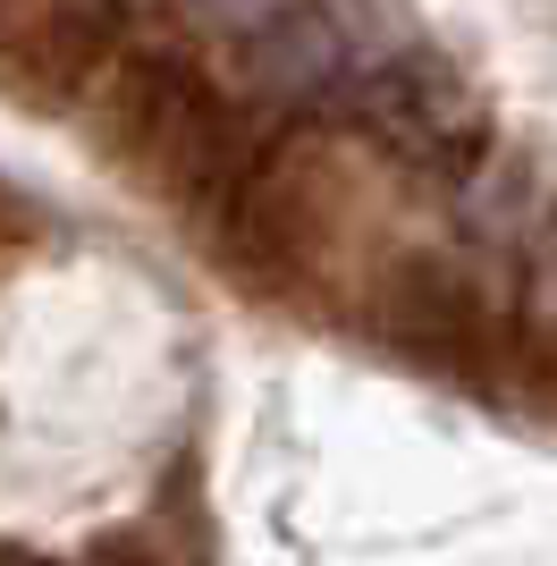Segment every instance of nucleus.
Returning <instances> with one entry per match:
<instances>
[{
    "label": "nucleus",
    "instance_id": "f257e3e1",
    "mask_svg": "<svg viewBox=\"0 0 557 566\" xmlns=\"http://www.w3.org/2000/svg\"><path fill=\"white\" fill-rule=\"evenodd\" d=\"M371 331L389 338L397 355H414L422 373L473 380V389H498V373H507L498 313H490L482 287L464 280L448 254H431V245H406V254L380 262V280H371Z\"/></svg>",
    "mask_w": 557,
    "mask_h": 566
},
{
    "label": "nucleus",
    "instance_id": "f03ea898",
    "mask_svg": "<svg viewBox=\"0 0 557 566\" xmlns=\"http://www.w3.org/2000/svg\"><path fill=\"white\" fill-rule=\"evenodd\" d=\"M220 245H229V271L262 296H287V287L313 280V262L329 254V203L322 178L304 161H254V178L237 187V203L220 212Z\"/></svg>",
    "mask_w": 557,
    "mask_h": 566
},
{
    "label": "nucleus",
    "instance_id": "7ed1b4c3",
    "mask_svg": "<svg viewBox=\"0 0 557 566\" xmlns=\"http://www.w3.org/2000/svg\"><path fill=\"white\" fill-rule=\"evenodd\" d=\"M355 111H364V127L397 161H414V169H473V153H482V118L464 102V85L448 69H431V60H406V51L364 85Z\"/></svg>",
    "mask_w": 557,
    "mask_h": 566
},
{
    "label": "nucleus",
    "instance_id": "20e7f679",
    "mask_svg": "<svg viewBox=\"0 0 557 566\" xmlns=\"http://www.w3.org/2000/svg\"><path fill=\"white\" fill-rule=\"evenodd\" d=\"M254 136H245V111H237L220 85H203L195 94V111L169 127V144L153 153V178H161V195L178 203L186 220H211L220 229V212L237 203V187L254 178Z\"/></svg>",
    "mask_w": 557,
    "mask_h": 566
},
{
    "label": "nucleus",
    "instance_id": "39448f33",
    "mask_svg": "<svg viewBox=\"0 0 557 566\" xmlns=\"http://www.w3.org/2000/svg\"><path fill=\"white\" fill-rule=\"evenodd\" d=\"M203 85H211V76H195L178 51H127L118 76H111V94H102V153L153 169V153H161L169 127L195 111Z\"/></svg>",
    "mask_w": 557,
    "mask_h": 566
},
{
    "label": "nucleus",
    "instance_id": "423d86ee",
    "mask_svg": "<svg viewBox=\"0 0 557 566\" xmlns=\"http://www.w3.org/2000/svg\"><path fill=\"white\" fill-rule=\"evenodd\" d=\"M245 60H254V85L262 102H278V111H313V102L338 94V76H347V34H338V18L329 9H313V0H296L287 18H271L262 34H245Z\"/></svg>",
    "mask_w": 557,
    "mask_h": 566
},
{
    "label": "nucleus",
    "instance_id": "0eeeda50",
    "mask_svg": "<svg viewBox=\"0 0 557 566\" xmlns=\"http://www.w3.org/2000/svg\"><path fill=\"white\" fill-rule=\"evenodd\" d=\"M111 51H118V9L111 0H51V18L34 25V34H18V85L69 102Z\"/></svg>",
    "mask_w": 557,
    "mask_h": 566
},
{
    "label": "nucleus",
    "instance_id": "6e6552de",
    "mask_svg": "<svg viewBox=\"0 0 557 566\" xmlns=\"http://www.w3.org/2000/svg\"><path fill=\"white\" fill-rule=\"evenodd\" d=\"M524 406H540V415H557V338L540 331V322H524V331H507V373H498Z\"/></svg>",
    "mask_w": 557,
    "mask_h": 566
},
{
    "label": "nucleus",
    "instance_id": "1a4fd4ad",
    "mask_svg": "<svg viewBox=\"0 0 557 566\" xmlns=\"http://www.w3.org/2000/svg\"><path fill=\"white\" fill-rule=\"evenodd\" d=\"M296 0H186V18L211 25V34H262L271 18H287Z\"/></svg>",
    "mask_w": 557,
    "mask_h": 566
},
{
    "label": "nucleus",
    "instance_id": "9d476101",
    "mask_svg": "<svg viewBox=\"0 0 557 566\" xmlns=\"http://www.w3.org/2000/svg\"><path fill=\"white\" fill-rule=\"evenodd\" d=\"M76 566H169V549L153 542V533H136V524H127V533H102Z\"/></svg>",
    "mask_w": 557,
    "mask_h": 566
}]
</instances>
